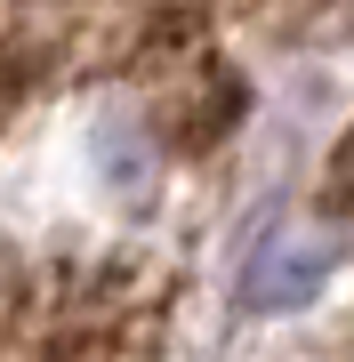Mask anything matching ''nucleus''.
Wrapping results in <instances>:
<instances>
[{
	"mask_svg": "<svg viewBox=\"0 0 354 362\" xmlns=\"http://www.w3.org/2000/svg\"><path fill=\"white\" fill-rule=\"evenodd\" d=\"M161 298L137 274H0V362H161Z\"/></svg>",
	"mask_w": 354,
	"mask_h": 362,
	"instance_id": "f257e3e1",
	"label": "nucleus"
},
{
	"mask_svg": "<svg viewBox=\"0 0 354 362\" xmlns=\"http://www.w3.org/2000/svg\"><path fill=\"white\" fill-rule=\"evenodd\" d=\"M322 274H330V242L322 233H282V242H266L258 250V266H249V306H274V314H290V306H306V298L322 290Z\"/></svg>",
	"mask_w": 354,
	"mask_h": 362,
	"instance_id": "f03ea898",
	"label": "nucleus"
}]
</instances>
